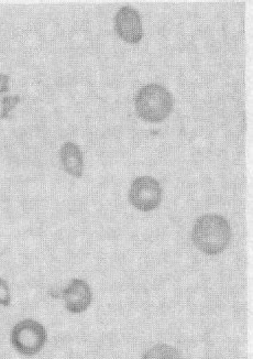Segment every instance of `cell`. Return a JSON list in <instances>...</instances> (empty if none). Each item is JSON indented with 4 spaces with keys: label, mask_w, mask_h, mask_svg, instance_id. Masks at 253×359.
I'll return each mask as SVG.
<instances>
[{
    "label": "cell",
    "mask_w": 253,
    "mask_h": 359,
    "mask_svg": "<svg viewBox=\"0 0 253 359\" xmlns=\"http://www.w3.org/2000/svg\"><path fill=\"white\" fill-rule=\"evenodd\" d=\"M135 105L140 118L149 123H160L173 109V95L163 85L151 83L139 90Z\"/></svg>",
    "instance_id": "2"
},
{
    "label": "cell",
    "mask_w": 253,
    "mask_h": 359,
    "mask_svg": "<svg viewBox=\"0 0 253 359\" xmlns=\"http://www.w3.org/2000/svg\"><path fill=\"white\" fill-rule=\"evenodd\" d=\"M115 30L123 41L139 43L144 36L142 20L139 11L131 6L121 7L115 15Z\"/></svg>",
    "instance_id": "5"
},
{
    "label": "cell",
    "mask_w": 253,
    "mask_h": 359,
    "mask_svg": "<svg viewBox=\"0 0 253 359\" xmlns=\"http://www.w3.org/2000/svg\"><path fill=\"white\" fill-rule=\"evenodd\" d=\"M141 359H183L179 351L167 344H159L144 353Z\"/></svg>",
    "instance_id": "8"
},
{
    "label": "cell",
    "mask_w": 253,
    "mask_h": 359,
    "mask_svg": "<svg viewBox=\"0 0 253 359\" xmlns=\"http://www.w3.org/2000/svg\"><path fill=\"white\" fill-rule=\"evenodd\" d=\"M62 299L65 308L73 314H80L90 308L93 301L92 289L82 279H72L67 287L62 291Z\"/></svg>",
    "instance_id": "6"
},
{
    "label": "cell",
    "mask_w": 253,
    "mask_h": 359,
    "mask_svg": "<svg viewBox=\"0 0 253 359\" xmlns=\"http://www.w3.org/2000/svg\"><path fill=\"white\" fill-rule=\"evenodd\" d=\"M11 287H9V285H8V283L5 279L0 278V306L8 308V306H11Z\"/></svg>",
    "instance_id": "9"
},
{
    "label": "cell",
    "mask_w": 253,
    "mask_h": 359,
    "mask_svg": "<svg viewBox=\"0 0 253 359\" xmlns=\"http://www.w3.org/2000/svg\"><path fill=\"white\" fill-rule=\"evenodd\" d=\"M60 160L65 172L74 177H81L84 172V158L82 150L75 142H65L60 149Z\"/></svg>",
    "instance_id": "7"
},
{
    "label": "cell",
    "mask_w": 253,
    "mask_h": 359,
    "mask_svg": "<svg viewBox=\"0 0 253 359\" xmlns=\"http://www.w3.org/2000/svg\"><path fill=\"white\" fill-rule=\"evenodd\" d=\"M129 202L141 212H151L160 205L162 187L159 181L149 175L133 180L129 190Z\"/></svg>",
    "instance_id": "4"
},
{
    "label": "cell",
    "mask_w": 253,
    "mask_h": 359,
    "mask_svg": "<svg viewBox=\"0 0 253 359\" xmlns=\"http://www.w3.org/2000/svg\"><path fill=\"white\" fill-rule=\"evenodd\" d=\"M231 241V224L224 216L205 214L197 218L193 226V244L210 256L223 252Z\"/></svg>",
    "instance_id": "1"
},
{
    "label": "cell",
    "mask_w": 253,
    "mask_h": 359,
    "mask_svg": "<svg viewBox=\"0 0 253 359\" xmlns=\"http://www.w3.org/2000/svg\"><path fill=\"white\" fill-rule=\"evenodd\" d=\"M46 339V327L32 318L18 322L11 330V345L23 356H34L41 352Z\"/></svg>",
    "instance_id": "3"
},
{
    "label": "cell",
    "mask_w": 253,
    "mask_h": 359,
    "mask_svg": "<svg viewBox=\"0 0 253 359\" xmlns=\"http://www.w3.org/2000/svg\"><path fill=\"white\" fill-rule=\"evenodd\" d=\"M8 88H9V76L0 74V94L7 92Z\"/></svg>",
    "instance_id": "10"
}]
</instances>
